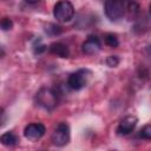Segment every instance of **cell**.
<instances>
[{
  "label": "cell",
  "mask_w": 151,
  "mask_h": 151,
  "mask_svg": "<svg viewBox=\"0 0 151 151\" xmlns=\"http://www.w3.org/2000/svg\"><path fill=\"white\" fill-rule=\"evenodd\" d=\"M35 103L38 106L51 111L58 104V93L52 88L42 87L35 94Z\"/></svg>",
  "instance_id": "cell-1"
},
{
  "label": "cell",
  "mask_w": 151,
  "mask_h": 151,
  "mask_svg": "<svg viewBox=\"0 0 151 151\" xmlns=\"http://www.w3.org/2000/svg\"><path fill=\"white\" fill-rule=\"evenodd\" d=\"M91 76H92V72L90 70L80 68L70 74L67 79V86L73 91H79L87 85V83L91 79Z\"/></svg>",
  "instance_id": "cell-2"
},
{
  "label": "cell",
  "mask_w": 151,
  "mask_h": 151,
  "mask_svg": "<svg viewBox=\"0 0 151 151\" xmlns=\"http://www.w3.org/2000/svg\"><path fill=\"white\" fill-rule=\"evenodd\" d=\"M53 15L60 22L70 21L74 15V7L68 0H60L54 5Z\"/></svg>",
  "instance_id": "cell-3"
},
{
  "label": "cell",
  "mask_w": 151,
  "mask_h": 151,
  "mask_svg": "<svg viewBox=\"0 0 151 151\" xmlns=\"http://www.w3.org/2000/svg\"><path fill=\"white\" fill-rule=\"evenodd\" d=\"M105 15L112 20H119L125 14V1L124 0H106L104 5Z\"/></svg>",
  "instance_id": "cell-4"
},
{
  "label": "cell",
  "mask_w": 151,
  "mask_h": 151,
  "mask_svg": "<svg viewBox=\"0 0 151 151\" xmlns=\"http://www.w3.org/2000/svg\"><path fill=\"white\" fill-rule=\"evenodd\" d=\"M70 142V126L66 123H59L52 133V143L57 146H64Z\"/></svg>",
  "instance_id": "cell-5"
},
{
  "label": "cell",
  "mask_w": 151,
  "mask_h": 151,
  "mask_svg": "<svg viewBox=\"0 0 151 151\" xmlns=\"http://www.w3.org/2000/svg\"><path fill=\"white\" fill-rule=\"evenodd\" d=\"M46 132V127L44 124L41 123H31L28 125H26L25 130H24V136L31 140V142H35L38 139H40Z\"/></svg>",
  "instance_id": "cell-6"
},
{
  "label": "cell",
  "mask_w": 151,
  "mask_h": 151,
  "mask_svg": "<svg viewBox=\"0 0 151 151\" xmlns=\"http://www.w3.org/2000/svg\"><path fill=\"white\" fill-rule=\"evenodd\" d=\"M137 123H138V119H137L136 116H126L125 118H123V119L120 120L119 125L117 126V132H118V134L125 136V134L131 133V132L134 130Z\"/></svg>",
  "instance_id": "cell-7"
},
{
  "label": "cell",
  "mask_w": 151,
  "mask_h": 151,
  "mask_svg": "<svg viewBox=\"0 0 151 151\" xmlns=\"http://www.w3.org/2000/svg\"><path fill=\"white\" fill-rule=\"evenodd\" d=\"M100 48H101V42H100L99 38L96 37V35H90V37L83 42V45H81V51H83V53L88 54V55L98 53V52L100 51Z\"/></svg>",
  "instance_id": "cell-8"
},
{
  "label": "cell",
  "mask_w": 151,
  "mask_h": 151,
  "mask_svg": "<svg viewBox=\"0 0 151 151\" xmlns=\"http://www.w3.org/2000/svg\"><path fill=\"white\" fill-rule=\"evenodd\" d=\"M48 50L52 54H54L57 57H60V58H68V55H70L68 47L63 42H53V44L50 45Z\"/></svg>",
  "instance_id": "cell-9"
},
{
  "label": "cell",
  "mask_w": 151,
  "mask_h": 151,
  "mask_svg": "<svg viewBox=\"0 0 151 151\" xmlns=\"http://www.w3.org/2000/svg\"><path fill=\"white\" fill-rule=\"evenodd\" d=\"M0 142H1L4 145H6V146H14V145L18 144L19 138H18V136H17L15 133L8 131V132H5V133L0 137Z\"/></svg>",
  "instance_id": "cell-10"
},
{
  "label": "cell",
  "mask_w": 151,
  "mask_h": 151,
  "mask_svg": "<svg viewBox=\"0 0 151 151\" xmlns=\"http://www.w3.org/2000/svg\"><path fill=\"white\" fill-rule=\"evenodd\" d=\"M45 32H46L48 35L54 37V35H59V34L63 32V29H61L60 26H58V25H55V24H47V25L45 26Z\"/></svg>",
  "instance_id": "cell-11"
},
{
  "label": "cell",
  "mask_w": 151,
  "mask_h": 151,
  "mask_svg": "<svg viewBox=\"0 0 151 151\" xmlns=\"http://www.w3.org/2000/svg\"><path fill=\"white\" fill-rule=\"evenodd\" d=\"M105 44L110 47H117L119 45V41H118V38L114 33H107L105 35Z\"/></svg>",
  "instance_id": "cell-12"
},
{
  "label": "cell",
  "mask_w": 151,
  "mask_h": 151,
  "mask_svg": "<svg viewBox=\"0 0 151 151\" xmlns=\"http://www.w3.org/2000/svg\"><path fill=\"white\" fill-rule=\"evenodd\" d=\"M139 137L145 140H151V125H145L139 131Z\"/></svg>",
  "instance_id": "cell-13"
},
{
  "label": "cell",
  "mask_w": 151,
  "mask_h": 151,
  "mask_svg": "<svg viewBox=\"0 0 151 151\" xmlns=\"http://www.w3.org/2000/svg\"><path fill=\"white\" fill-rule=\"evenodd\" d=\"M32 48H33V53L34 54H41V53H44L46 51V46L40 40H38L37 42H34Z\"/></svg>",
  "instance_id": "cell-14"
},
{
  "label": "cell",
  "mask_w": 151,
  "mask_h": 151,
  "mask_svg": "<svg viewBox=\"0 0 151 151\" xmlns=\"http://www.w3.org/2000/svg\"><path fill=\"white\" fill-rule=\"evenodd\" d=\"M106 64H107V66H110V67H116V66L119 64V58H118L117 55H110V57H107V59H106Z\"/></svg>",
  "instance_id": "cell-15"
},
{
  "label": "cell",
  "mask_w": 151,
  "mask_h": 151,
  "mask_svg": "<svg viewBox=\"0 0 151 151\" xmlns=\"http://www.w3.org/2000/svg\"><path fill=\"white\" fill-rule=\"evenodd\" d=\"M12 27H13V22H12L11 19L4 18V19L1 20V28H2V31H8V29H11Z\"/></svg>",
  "instance_id": "cell-16"
},
{
  "label": "cell",
  "mask_w": 151,
  "mask_h": 151,
  "mask_svg": "<svg viewBox=\"0 0 151 151\" xmlns=\"http://www.w3.org/2000/svg\"><path fill=\"white\" fill-rule=\"evenodd\" d=\"M147 54L150 55V58H151V44L147 46Z\"/></svg>",
  "instance_id": "cell-17"
},
{
  "label": "cell",
  "mask_w": 151,
  "mask_h": 151,
  "mask_svg": "<svg viewBox=\"0 0 151 151\" xmlns=\"http://www.w3.org/2000/svg\"><path fill=\"white\" fill-rule=\"evenodd\" d=\"M26 2H28V4H35V2H38L39 0H25Z\"/></svg>",
  "instance_id": "cell-18"
},
{
  "label": "cell",
  "mask_w": 151,
  "mask_h": 151,
  "mask_svg": "<svg viewBox=\"0 0 151 151\" xmlns=\"http://www.w3.org/2000/svg\"><path fill=\"white\" fill-rule=\"evenodd\" d=\"M149 11H150V15H151V4H150V7H149Z\"/></svg>",
  "instance_id": "cell-19"
}]
</instances>
